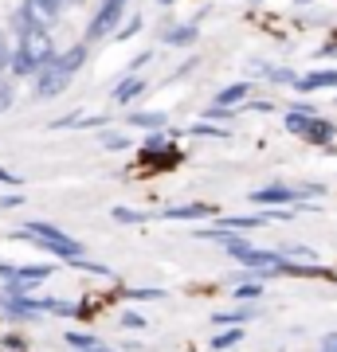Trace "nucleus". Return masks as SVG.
Returning a JSON list of instances; mask_svg holds the SVG:
<instances>
[{"instance_id":"11","label":"nucleus","mask_w":337,"mask_h":352,"mask_svg":"<svg viewBox=\"0 0 337 352\" xmlns=\"http://www.w3.org/2000/svg\"><path fill=\"white\" fill-rule=\"evenodd\" d=\"M141 90H145V78H138V75H125L122 82H118V87H114V94L110 98L118 102V106H130V102L138 98Z\"/></svg>"},{"instance_id":"2","label":"nucleus","mask_w":337,"mask_h":352,"mask_svg":"<svg viewBox=\"0 0 337 352\" xmlns=\"http://www.w3.org/2000/svg\"><path fill=\"white\" fill-rule=\"evenodd\" d=\"M71 78H75V71H67L55 55L51 63H43L36 71V98H59L63 90L71 87Z\"/></svg>"},{"instance_id":"42","label":"nucleus","mask_w":337,"mask_h":352,"mask_svg":"<svg viewBox=\"0 0 337 352\" xmlns=\"http://www.w3.org/2000/svg\"><path fill=\"white\" fill-rule=\"evenodd\" d=\"M0 274H4V278H12V274H16V266H12V263H0Z\"/></svg>"},{"instance_id":"6","label":"nucleus","mask_w":337,"mask_h":352,"mask_svg":"<svg viewBox=\"0 0 337 352\" xmlns=\"http://www.w3.org/2000/svg\"><path fill=\"white\" fill-rule=\"evenodd\" d=\"M20 51H24L32 63H39V67L51 63V59L59 55L55 43H51V36H48V28H32V32H24V36H20Z\"/></svg>"},{"instance_id":"9","label":"nucleus","mask_w":337,"mask_h":352,"mask_svg":"<svg viewBox=\"0 0 337 352\" xmlns=\"http://www.w3.org/2000/svg\"><path fill=\"white\" fill-rule=\"evenodd\" d=\"M20 8H24V12H28V20H32V24H36V28H51V24H55V20H59V12H55L51 4H43V0H24Z\"/></svg>"},{"instance_id":"18","label":"nucleus","mask_w":337,"mask_h":352,"mask_svg":"<svg viewBox=\"0 0 337 352\" xmlns=\"http://www.w3.org/2000/svg\"><path fill=\"white\" fill-rule=\"evenodd\" d=\"M310 110H290L287 118H283V126H287V133H294V138H302V129L310 126Z\"/></svg>"},{"instance_id":"25","label":"nucleus","mask_w":337,"mask_h":352,"mask_svg":"<svg viewBox=\"0 0 337 352\" xmlns=\"http://www.w3.org/2000/svg\"><path fill=\"white\" fill-rule=\"evenodd\" d=\"M114 223H145V219H150V215L145 212H134V208H114Z\"/></svg>"},{"instance_id":"30","label":"nucleus","mask_w":337,"mask_h":352,"mask_svg":"<svg viewBox=\"0 0 337 352\" xmlns=\"http://www.w3.org/2000/svg\"><path fill=\"white\" fill-rule=\"evenodd\" d=\"M32 28H36V24L28 20V12H24V8H16V12H12V32H16V36H24V32H32Z\"/></svg>"},{"instance_id":"17","label":"nucleus","mask_w":337,"mask_h":352,"mask_svg":"<svg viewBox=\"0 0 337 352\" xmlns=\"http://www.w3.org/2000/svg\"><path fill=\"white\" fill-rule=\"evenodd\" d=\"M87 55H90V51H87V43H75V47H67V51L59 55V63L67 67V71H79V67L87 63Z\"/></svg>"},{"instance_id":"5","label":"nucleus","mask_w":337,"mask_h":352,"mask_svg":"<svg viewBox=\"0 0 337 352\" xmlns=\"http://www.w3.org/2000/svg\"><path fill=\"white\" fill-rule=\"evenodd\" d=\"M0 305H4V314H12V317L51 314V298L48 302H39V298H32L28 289H8V286H4V294H0Z\"/></svg>"},{"instance_id":"40","label":"nucleus","mask_w":337,"mask_h":352,"mask_svg":"<svg viewBox=\"0 0 337 352\" xmlns=\"http://www.w3.org/2000/svg\"><path fill=\"white\" fill-rule=\"evenodd\" d=\"M20 204H24V200L12 192V196H4V200H0V208H20Z\"/></svg>"},{"instance_id":"39","label":"nucleus","mask_w":337,"mask_h":352,"mask_svg":"<svg viewBox=\"0 0 337 352\" xmlns=\"http://www.w3.org/2000/svg\"><path fill=\"white\" fill-rule=\"evenodd\" d=\"M153 59V51H145V55H138V59H134V63H130V71H138V67H145Z\"/></svg>"},{"instance_id":"27","label":"nucleus","mask_w":337,"mask_h":352,"mask_svg":"<svg viewBox=\"0 0 337 352\" xmlns=\"http://www.w3.org/2000/svg\"><path fill=\"white\" fill-rule=\"evenodd\" d=\"M236 298L239 302H255V298H263V282H243V286H236Z\"/></svg>"},{"instance_id":"14","label":"nucleus","mask_w":337,"mask_h":352,"mask_svg":"<svg viewBox=\"0 0 337 352\" xmlns=\"http://www.w3.org/2000/svg\"><path fill=\"white\" fill-rule=\"evenodd\" d=\"M157 215L161 219H204V215H212V208L208 204H185V208H165Z\"/></svg>"},{"instance_id":"19","label":"nucleus","mask_w":337,"mask_h":352,"mask_svg":"<svg viewBox=\"0 0 337 352\" xmlns=\"http://www.w3.org/2000/svg\"><path fill=\"white\" fill-rule=\"evenodd\" d=\"M239 340H243V329H239V325H232V329H224L220 337H212V349H216V352H224V349H236Z\"/></svg>"},{"instance_id":"24","label":"nucleus","mask_w":337,"mask_h":352,"mask_svg":"<svg viewBox=\"0 0 337 352\" xmlns=\"http://www.w3.org/2000/svg\"><path fill=\"white\" fill-rule=\"evenodd\" d=\"M12 106H16V87H12V78L0 75V113L12 110Z\"/></svg>"},{"instance_id":"13","label":"nucleus","mask_w":337,"mask_h":352,"mask_svg":"<svg viewBox=\"0 0 337 352\" xmlns=\"http://www.w3.org/2000/svg\"><path fill=\"white\" fill-rule=\"evenodd\" d=\"M196 36H200V24H181L165 32V43L169 47H188V43H196Z\"/></svg>"},{"instance_id":"37","label":"nucleus","mask_w":337,"mask_h":352,"mask_svg":"<svg viewBox=\"0 0 337 352\" xmlns=\"http://www.w3.org/2000/svg\"><path fill=\"white\" fill-rule=\"evenodd\" d=\"M0 184H8V188H20L24 180H20V176H12L8 168H0Z\"/></svg>"},{"instance_id":"12","label":"nucleus","mask_w":337,"mask_h":352,"mask_svg":"<svg viewBox=\"0 0 337 352\" xmlns=\"http://www.w3.org/2000/svg\"><path fill=\"white\" fill-rule=\"evenodd\" d=\"M125 122H130L134 129H165L169 126V113H161V110H134Z\"/></svg>"},{"instance_id":"26","label":"nucleus","mask_w":337,"mask_h":352,"mask_svg":"<svg viewBox=\"0 0 337 352\" xmlns=\"http://www.w3.org/2000/svg\"><path fill=\"white\" fill-rule=\"evenodd\" d=\"M204 118H208V122H232V118H236V106H220V102H212V106L204 110Z\"/></svg>"},{"instance_id":"35","label":"nucleus","mask_w":337,"mask_h":352,"mask_svg":"<svg viewBox=\"0 0 337 352\" xmlns=\"http://www.w3.org/2000/svg\"><path fill=\"white\" fill-rule=\"evenodd\" d=\"M122 329H145V317L141 314H122Z\"/></svg>"},{"instance_id":"3","label":"nucleus","mask_w":337,"mask_h":352,"mask_svg":"<svg viewBox=\"0 0 337 352\" xmlns=\"http://www.w3.org/2000/svg\"><path fill=\"white\" fill-rule=\"evenodd\" d=\"M125 4L130 0H102L94 20L87 28V39H106V36H118V24L125 20Z\"/></svg>"},{"instance_id":"1","label":"nucleus","mask_w":337,"mask_h":352,"mask_svg":"<svg viewBox=\"0 0 337 352\" xmlns=\"http://www.w3.org/2000/svg\"><path fill=\"white\" fill-rule=\"evenodd\" d=\"M32 235H36V247L39 251L55 254V258H63V263H75V258H87V247L79 239H71L67 231H59L55 223H43V219H32V223H24Z\"/></svg>"},{"instance_id":"46","label":"nucleus","mask_w":337,"mask_h":352,"mask_svg":"<svg viewBox=\"0 0 337 352\" xmlns=\"http://www.w3.org/2000/svg\"><path fill=\"white\" fill-rule=\"evenodd\" d=\"M294 4H314V0H294Z\"/></svg>"},{"instance_id":"38","label":"nucleus","mask_w":337,"mask_h":352,"mask_svg":"<svg viewBox=\"0 0 337 352\" xmlns=\"http://www.w3.org/2000/svg\"><path fill=\"white\" fill-rule=\"evenodd\" d=\"M322 352H337V333H325L322 337Z\"/></svg>"},{"instance_id":"20","label":"nucleus","mask_w":337,"mask_h":352,"mask_svg":"<svg viewBox=\"0 0 337 352\" xmlns=\"http://www.w3.org/2000/svg\"><path fill=\"white\" fill-rule=\"evenodd\" d=\"M36 71H39V63H32L24 51L16 47V55H12V78H28V75H36Z\"/></svg>"},{"instance_id":"7","label":"nucleus","mask_w":337,"mask_h":352,"mask_svg":"<svg viewBox=\"0 0 337 352\" xmlns=\"http://www.w3.org/2000/svg\"><path fill=\"white\" fill-rule=\"evenodd\" d=\"M55 274V266L51 263H32V266H16V274L8 278V289H32L39 282H48Z\"/></svg>"},{"instance_id":"16","label":"nucleus","mask_w":337,"mask_h":352,"mask_svg":"<svg viewBox=\"0 0 337 352\" xmlns=\"http://www.w3.org/2000/svg\"><path fill=\"white\" fill-rule=\"evenodd\" d=\"M247 94H251V82H236V87L220 90L216 102H220V106H239V102H247Z\"/></svg>"},{"instance_id":"43","label":"nucleus","mask_w":337,"mask_h":352,"mask_svg":"<svg viewBox=\"0 0 337 352\" xmlns=\"http://www.w3.org/2000/svg\"><path fill=\"white\" fill-rule=\"evenodd\" d=\"M43 4H51V8H55V12H63V8H67V4H63V0H43Z\"/></svg>"},{"instance_id":"8","label":"nucleus","mask_w":337,"mask_h":352,"mask_svg":"<svg viewBox=\"0 0 337 352\" xmlns=\"http://www.w3.org/2000/svg\"><path fill=\"white\" fill-rule=\"evenodd\" d=\"M302 141H306V145H334V141H337L334 122H325V118H310V126L302 129Z\"/></svg>"},{"instance_id":"15","label":"nucleus","mask_w":337,"mask_h":352,"mask_svg":"<svg viewBox=\"0 0 337 352\" xmlns=\"http://www.w3.org/2000/svg\"><path fill=\"white\" fill-rule=\"evenodd\" d=\"M251 317H259V305H236V309H224L216 314V325H243Z\"/></svg>"},{"instance_id":"33","label":"nucleus","mask_w":337,"mask_h":352,"mask_svg":"<svg viewBox=\"0 0 337 352\" xmlns=\"http://www.w3.org/2000/svg\"><path fill=\"white\" fill-rule=\"evenodd\" d=\"M134 32H141V16H130V20H125V28L118 32V39H130Z\"/></svg>"},{"instance_id":"21","label":"nucleus","mask_w":337,"mask_h":352,"mask_svg":"<svg viewBox=\"0 0 337 352\" xmlns=\"http://www.w3.org/2000/svg\"><path fill=\"white\" fill-rule=\"evenodd\" d=\"M99 145H102L106 153H122V149H130V138H125V133H106V129H102Z\"/></svg>"},{"instance_id":"4","label":"nucleus","mask_w":337,"mask_h":352,"mask_svg":"<svg viewBox=\"0 0 337 352\" xmlns=\"http://www.w3.org/2000/svg\"><path fill=\"white\" fill-rule=\"evenodd\" d=\"M251 204H271V208H298V212H318L314 204L302 200V192L298 188H290V184H263V188L251 192Z\"/></svg>"},{"instance_id":"31","label":"nucleus","mask_w":337,"mask_h":352,"mask_svg":"<svg viewBox=\"0 0 337 352\" xmlns=\"http://www.w3.org/2000/svg\"><path fill=\"white\" fill-rule=\"evenodd\" d=\"M51 314L71 317V314H79V305H75V302H59V298H51Z\"/></svg>"},{"instance_id":"34","label":"nucleus","mask_w":337,"mask_h":352,"mask_svg":"<svg viewBox=\"0 0 337 352\" xmlns=\"http://www.w3.org/2000/svg\"><path fill=\"white\" fill-rule=\"evenodd\" d=\"M130 298H138V302H157V298H165V289H134Z\"/></svg>"},{"instance_id":"28","label":"nucleus","mask_w":337,"mask_h":352,"mask_svg":"<svg viewBox=\"0 0 337 352\" xmlns=\"http://www.w3.org/2000/svg\"><path fill=\"white\" fill-rule=\"evenodd\" d=\"M12 43H8V36H4V32H0V75H4V71H12Z\"/></svg>"},{"instance_id":"41","label":"nucleus","mask_w":337,"mask_h":352,"mask_svg":"<svg viewBox=\"0 0 337 352\" xmlns=\"http://www.w3.org/2000/svg\"><path fill=\"white\" fill-rule=\"evenodd\" d=\"M251 110H259V113H271V110H275V106H271V102L263 98V102H251Z\"/></svg>"},{"instance_id":"29","label":"nucleus","mask_w":337,"mask_h":352,"mask_svg":"<svg viewBox=\"0 0 337 352\" xmlns=\"http://www.w3.org/2000/svg\"><path fill=\"white\" fill-rule=\"evenodd\" d=\"M192 133H196V138H227V129L212 126V122H196V126H192Z\"/></svg>"},{"instance_id":"23","label":"nucleus","mask_w":337,"mask_h":352,"mask_svg":"<svg viewBox=\"0 0 337 352\" xmlns=\"http://www.w3.org/2000/svg\"><path fill=\"white\" fill-rule=\"evenodd\" d=\"M67 344H71V349L75 352H83V349H94V344H99V337H90V333H75V329H71V333H67Z\"/></svg>"},{"instance_id":"22","label":"nucleus","mask_w":337,"mask_h":352,"mask_svg":"<svg viewBox=\"0 0 337 352\" xmlns=\"http://www.w3.org/2000/svg\"><path fill=\"white\" fill-rule=\"evenodd\" d=\"M169 138L173 133H165V129H150V138H145V153H165V145H169Z\"/></svg>"},{"instance_id":"32","label":"nucleus","mask_w":337,"mask_h":352,"mask_svg":"<svg viewBox=\"0 0 337 352\" xmlns=\"http://www.w3.org/2000/svg\"><path fill=\"white\" fill-rule=\"evenodd\" d=\"M79 270H87V274H110V266H99V263H87V258H75Z\"/></svg>"},{"instance_id":"36","label":"nucleus","mask_w":337,"mask_h":352,"mask_svg":"<svg viewBox=\"0 0 337 352\" xmlns=\"http://www.w3.org/2000/svg\"><path fill=\"white\" fill-rule=\"evenodd\" d=\"M267 78H275V82H298V75H294V71H278V67Z\"/></svg>"},{"instance_id":"44","label":"nucleus","mask_w":337,"mask_h":352,"mask_svg":"<svg viewBox=\"0 0 337 352\" xmlns=\"http://www.w3.org/2000/svg\"><path fill=\"white\" fill-rule=\"evenodd\" d=\"M83 352H114V349H106V344H94V349H83Z\"/></svg>"},{"instance_id":"10","label":"nucleus","mask_w":337,"mask_h":352,"mask_svg":"<svg viewBox=\"0 0 337 352\" xmlns=\"http://www.w3.org/2000/svg\"><path fill=\"white\" fill-rule=\"evenodd\" d=\"M337 87V71H314V75H302L298 82H294V90H302V94H310V90H329Z\"/></svg>"},{"instance_id":"45","label":"nucleus","mask_w":337,"mask_h":352,"mask_svg":"<svg viewBox=\"0 0 337 352\" xmlns=\"http://www.w3.org/2000/svg\"><path fill=\"white\" fill-rule=\"evenodd\" d=\"M63 4H83V0H63Z\"/></svg>"},{"instance_id":"47","label":"nucleus","mask_w":337,"mask_h":352,"mask_svg":"<svg viewBox=\"0 0 337 352\" xmlns=\"http://www.w3.org/2000/svg\"><path fill=\"white\" fill-rule=\"evenodd\" d=\"M255 4H259V0H255Z\"/></svg>"}]
</instances>
